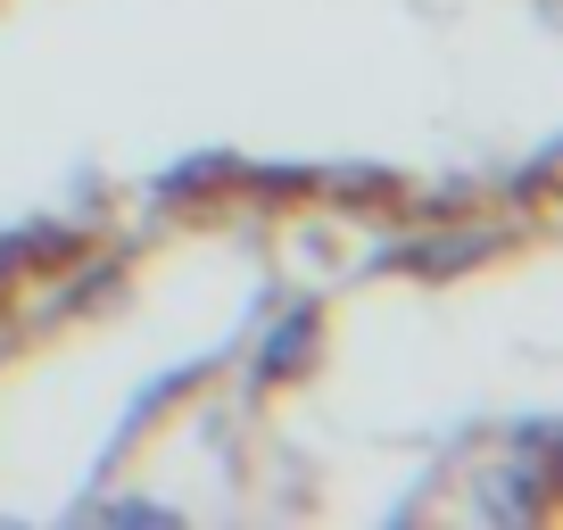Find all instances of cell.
I'll use <instances>...</instances> for the list:
<instances>
[{"mask_svg": "<svg viewBox=\"0 0 563 530\" xmlns=\"http://www.w3.org/2000/svg\"><path fill=\"white\" fill-rule=\"evenodd\" d=\"M489 249H497V232H448V241H422L415 265L422 274H456L464 257H489Z\"/></svg>", "mask_w": 563, "mask_h": 530, "instance_id": "cell-4", "label": "cell"}, {"mask_svg": "<svg viewBox=\"0 0 563 530\" xmlns=\"http://www.w3.org/2000/svg\"><path fill=\"white\" fill-rule=\"evenodd\" d=\"M316 332H323L316 307H290V316L265 332V349H257V382H290V373H307V356H316Z\"/></svg>", "mask_w": 563, "mask_h": 530, "instance_id": "cell-2", "label": "cell"}, {"mask_svg": "<svg viewBox=\"0 0 563 530\" xmlns=\"http://www.w3.org/2000/svg\"><path fill=\"white\" fill-rule=\"evenodd\" d=\"M473 497H481V514H506V522H530V514L547 506V464H514V456H497V464H481Z\"/></svg>", "mask_w": 563, "mask_h": 530, "instance_id": "cell-1", "label": "cell"}, {"mask_svg": "<svg viewBox=\"0 0 563 530\" xmlns=\"http://www.w3.org/2000/svg\"><path fill=\"white\" fill-rule=\"evenodd\" d=\"M224 183H241V158L208 150V158H183L175 175H158V199H199V191H224Z\"/></svg>", "mask_w": 563, "mask_h": 530, "instance_id": "cell-3", "label": "cell"}]
</instances>
